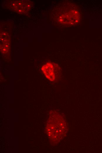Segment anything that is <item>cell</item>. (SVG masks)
<instances>
[{"mask_svg":"<svg viewBox=\"0 0 102 153\" xmlns=\"http://www.w3.org/2000/svg\"><path fill=\"white\" fill-rule=\"evenodd\" d=\"M43 72L46 77L51 81H54L55 77L54 66L50 63H47L42 68Z\"/></svg>","mask_w":102,"mask_h":153,"instance_id":"1","label":"cell"}]
</instances>
